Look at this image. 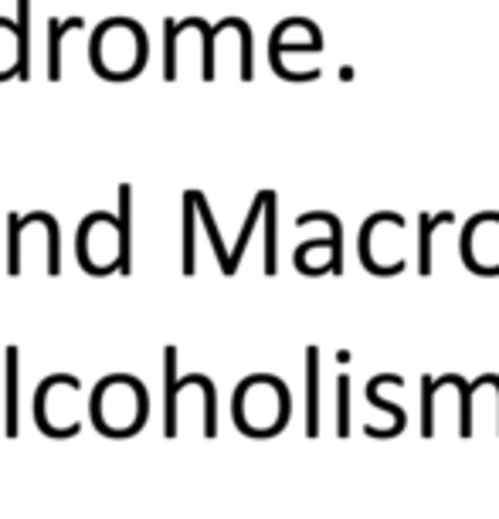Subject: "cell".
Instances as JSON below:
<instances>
[{"instance_id":"3","label":"cell","mask_w":499,"mask_h":519,"mask_svg":"<svg viewBox=\"0 0 499 519\" xmlns=\"http://www.w3.org/2000/svg\"><path fill=\"white\" fill-rule=\"evenodd\" d=\"M75 248H79V265L89 275H113L123 272L126 262V238L119 214L92 211L85 214L79 231H75Z\"/></svg>"},{"instance_id":"14","label":"cell","mask_w":499,"mask_h":519,"mask_svg":"<svg viewBox=\"0 0 499 519\" xmlns=\"http://www.w3.org/2000/svg\"><path fill=\"white\" fill-rule=\"evenodd\" d=\"M262 214H265V190H258L255 201H252V211H248V218H245L242 235H238L235 248H231V272H238V265H242V255H245V248H248V238H252V231H255V224H258V218H262Z\"/></svg>"},{"instance_id":"9","label":"cell","mask_w":499,"mask_h":519,"mask_svg":"<svg viewBox=\"0 0 499 519\" xmlns=\"http://www.w3.org/2000/svg\"><path fill=\"white\" fill-rule=\"evenodd\" d=\"M17 45H21V58H17V79H31V0H17Z\"/></svg>"},{"instance_id":"1","label":"cell","mask_w":499,"mask_h":519,"mask_svg":"<svg viewBox=\"0 0 499 519\" xmlns=\"http://www.w3.org/2000/svg\"><path fill=\"white\" fill-rule=\"evenodd\" d=\"M92 72L106 82H129L140 79L146 62H150V41L140 21L129 17H109L92 31L89 41Z\"/></svg>"},{"instance_id":"11","label":"cell","mask_w":499,"mask_h":519,"mask_svg":"<svg viewBox=\"0 0 499 519\" xmlns=\"http://www.w3.org/2000/svg\"><path fill=\"white\" fill-rule=\"evenodd\" d=\"M194 197H197V218L204 221V231H208V238H211V245H214V258H218L221 272L235 275V272H231V252L225 248V241H221V231H218V224H214V214H211L208 197H204L201 190H194Z\"/></svg>"},{"instance_id":"7","label":"cell","mask_w":499,"mask_h":519,"mask_svg":"<svg viewBox=\"0 0 499 519\" xmlns=\"http://www.w3.org/2000/svg\"><path fill=\"white\" fill-rule=\"evenodd\" d=\"M330 224V265H326V272L340 275L343 272V224L337 214H326V211H313V214H299L296 224L299 228H306V224Z\"/></svg>"},{"instance_id":"6","label":"cell","mask_w":499,"mask_h":519,"mask_svg":"<svg viewBox=\"0 0 499 519\" xmlns=\"http://www.w3.org/2000/svg\"><path fill=\"white\" fill-rule=\"evenodd\" d=\"M163 380H167V408H163V431L167 438L177 435V346H167L163 350Z\"/></svg>"},{"instance_id":"8","label":"cell","mask_w":499,"mask_h":519,"mask_svg":"<svg viewBox=\"0 0 499 519\" xmlns=\"http://www.w3.org/2000/svg\"><path fill=\"white\" fill-rule=\"evenodd\" d=\"M306 401H309V418H306V431L316 435L320 431V350L309 346L306 350Z\"/></svg>"},{"instance_id":"18","label":"cell","mask_w":499,"mask_h":519,"mask_svg":"<svg viewBox=\"0 0 499 519\" xmlns=\"http://www.w3.org/2000/svg\"><path fill=\"white\" fill-rule=\"evenodd\" d=\"M21 214H7V272L21 275Z\"/></svg>"},{"instance_id":"4","label":"cell","mask_w":499,"mask_h":519,"mask_svg":"<svg viewBox=\"0 0 499 519\" xmlns=\"http://www.w3.org/2000/svg\"><path fill=\"white\" fill-rule=\"evenodd\" d=\"M21 350L17 346H7V425H4V435L7 438H17L21 435V411H17V404H21Z\"/></svg>"},{"instance_id":"19","label":"cell","mask_w":499,"mask_h":519,"mask_svg":"<svg viewBox=\"0 0 499 519\" xmlns=\"http://www.w3.org/2000/svg\"><path fill=\"white\" fill-rule=\"evenodd\" d=\"M337 387H340V391H337V401H340V435H347V431H350V380L347 377H340L337 380Z\"/></svg>"},{"instance_id":"17","label":"cell","mask_w":499,"mask_h":519,"mask_svg":"<svg viewBox=\"0 0 499 519\" xmlns=\"http://www.w3.org/2000/svg\"><path fill=\"white\" fill-rule=\"evenodd\" d=\"M177 45H180V28L177 21H163V79H177Z\"/></svg>"},{"instance_id":"2","label":"cell","mask_w":499,"mask_h":519,"mask_svg":"<svg viewBox=\"0 0 499 519\" xmlns=\"http://www.w3.org/2000/svg\"><path fill=\"white\" fill-rule=\"evenodd\" d=\"M89 411H92V425L106 438L140 435L146 418H150V394H146L143 380L129 374H113L96 384Z\"/></svg>"},{"instance_id":"15","label":"cell","mask_w":499,"mask_h":519,"mask_svg":"<svg viewBox=\"0 0 499 519\" xmlns=\"http://www.w3.org/2000/svg\"><path fill=\"white\" fill-rule=\"evenodd\" d=\"M275 190H265V275H275V268H279V262H275V241H279V231H275V224H279V218H275Z\"/></svg>"},{"instance_id":"13","label":"cell","mask_w":499,"mask_h":519,"mask_svg":"<svg viewBox=\"0 0 499 519\" xmlns=\"http://www.w3.org/2000/svg\"><path fill=\"white\" fill-rule=\"evenodd\" d=\"M119 221H123V238H126V262L123 275L133 272V187L119 184Z\"/></svg>"},{"instance_id":"5","label":"cell","mask_w":499,"mask_h":519,"mask_svg":"<svg viewBox=\"0 0 499 519\" xmlns=\"http://www.w3.org/2000/svg\"><path fill=\"white\" fill-rule=\"evenodd\" d=\"M82 17H48V82H62V38L68 31H82Z\"/></svg>"},{"instance_id":"10","label":"cell","mask_w":499,"mask_h":519,"mask_svg":"<svg viewBox=\"0 0 499 519\" xmlns=\"http://www.w3.org/2000/svg\"><path fill=\"white\" fill-rule=\"evenodd\" d=\"M17 58H21V45H17V21L0 17V82L17 75Z\"/></svg>"},{"instance_id":"20","label":"cell","mask_w":499,"mask_h":519,"mask_svg":"<svg viewBox=\"0 0 499 519\" xmlns=\"http://www.w3.org/2000/svg\"><path fill=\"white\" fill-rule=\"evenodd\" d=\"M432 397H435V380L425 377V435H432Z\"/></svg>"},{"instance_id":"12","label":"cell","mask_w":499,"mask_h":519,"mask_svg":"<svg viewBox=\"0 0 499 519\" xmlns=\"http://www.w3.org/2000/svg\"><path fill=\"white\" fill-rule=\"evenodd\" d=\"M452 221V214L445 211V214H421V231H418V272L421 275H428L432 272V231L438 228V224H449Z\"/></svg>"},{"instance_id":"16","label":"cell","mask_w":499,"mask_h":519,"mask_svg":"<svg viewBox=\"0 0 499 519\" xmlns=\"http://www.w3.org/2000/svg\"><path fill=\"white\" fill-rule=\"evenodd\" d=\"M184 275H194V218H197V197L194 190H184Z\"/></svg>"}]
</instances>
